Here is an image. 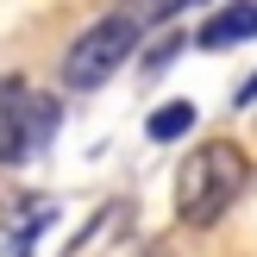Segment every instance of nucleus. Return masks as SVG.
<instances>
[{
	"label": "nucleus",
	"mask_w": 257,
	"mask_h": 257,
	"mask_svg": "<svg viewBox=\"0 0 257 257\" xmlns=\"http://www.w3.org/2000/svg\"><path fill=\"white\" fill-rule=\"evenodd\" d=\"M245 182H251L245 151L226 145V138H207V145L182 163V176H176V213H182V226H213L245 195Z\"/></svg>",
	"instance_id": "nucleus-1"
},
{
	"label": "nucleus",
	"mask_w": 257,
	"mask_h": 257,
	"mask_svg": "<svg viewBox=\"0 0 257 257\" xmlns=\"http://www.w3.org/2000/svg\"><path fill=\"white\" fill-rule=\"evenodd\" d=\"M145 25H151V19H145L138 7H119V13H107V19H94L69 50H63V88L88 94V88L113 82V75H119V63L138 50Z\"/></svg>",
	"instance_id": "nucleus-2"
},
{
	"label": "nucleus",
	"mask_w": 257,
	"mask_h": 257,
	"mask_svg": "<svg viewBox=\"0 0 257 257\" xmlns=\"http://www.w3.org/2000/svg\"><path fill=\"white\" fill-rule=\"evenodd\" d=\"M251 38H257V0H232V7H220L195 32V44L201 50H232V44H251Z\"/></svg>",
	"instance_id": "nucleus-3"
},
{
	"label": "nucleus",
	"mask_w": 257,
	"mask_h": 257,
	"mask_svg": "<svg viewBox=\"0 0 257 257\" xmlns=\"http://www.w3.org/2000/svg\"><path fill=\"white\" fill-rule=\"evenodd\" d=\"M25 107H32V88H25L19 75H7V82H0V157H7V163H13V151H19Z\"/></svg>",
	"instance_id": "nucleus-4"
},
{
	"label": "nucleus",
	"mask_w": 257,
	"mask_h": 257,
	"mask_svg": "<svg viewBox=\"0 0 257 257\" xmlns=\"http://www.w3.org/2000/svg\"><path fill=\"white\" fill-rule=\"evenodd\" d=\"M195 119H201V113H195V100H163V107L145 119V138H157V145H176V138H188V132H195Z\"/></svg>",
	"instance_id": "nucleus-5"
},
{
	"label": "nucleus",
	"mask_w": 257,
	"mask_h": 257,
	"mask_svg": "<svg viewBox=\"0 0 257 257\" xmlns=\"http://www.w3.org/2000/svg\"><path fill=\"white\" fill-rule=\"evenodd\" d=\"M50 132H57V100H32V107H25V132H19V151H13V163L38 157V151L50 145Z\"/></svg>",
	"instance_id": "nucleus-6"
},
{
	"label": "nucleus",
	"mask_w": 257,
	"mask_h": 257,
	"mask_svg": "<svg viewBox=\"0 0 257 257\" xmlns=\"http://www.w3.org/2000/svg\"><path fill=\"white\" fill-rule=\"evenodd\" d=\"M44 226H50V207H38V220H25L19 232H13V245H7V257H32V238L44 232Z\"/></svg>",
	"instance_id": "nucleus-7"
},
{
	"label": "nucleus",
	"mask_w": 257,
	"mask_h": 257,
	"mask_svg": "<svg viewBox=\"0 0 257 257\" xmlns=\"http://www.w3.org/2000/svg\"><path fill=\"white\" fill-rule=\"evenodd\" d=\"M232 107H257V69H251V75H245V82H238V88H232Z\"/></svg>",
	"instance_id": "nucleus-8"
}]
</instances>
